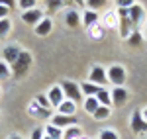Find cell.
<instances>
[{"instance_id": "1f68e13d", "label": "cell", "mask_w": 147, "mask_h": 139, "mask_svg": "<svg viewBox=\"0 0 147 139\" xmlns=\"http://www.w3.org/2000/svg\"><path fill=\"white\" fill-rule=\"evenodd\" d=\"M98 139H120V135L114 129H102L100 133H98Z\"/></svg>"}, {"instance_id": "7c38bea8", "label": "cell", "mask_w": 147, "mask_h": 139, "mask_svg": "<svg viewBox=\"0 0 147 139\" xmlns=\"http://www.w3.org/2000/svg\"><path fill=\"white\" fill-rule=\"evenodd\" d=\"M129 20H131V24H134V28L137 30V26L145 20V8L141 6V4H134L131 8H129Z\"/></svg>"}, {"instance_id": "f1b7e54d", "label": "cell", "mask_w": 147, "mask_h": 139, "mask_svg": "<svg viewBox=\"0 0 147 139\" xmlns=\"http://www.w3.org/2000/svg\"><path fill=\"white\" fill-rule=\"evenodd\" d=\"M125 41H127V43H129L131 47H139L141 43H143V37H141V34H139V32L136 30V32H134V34L129 35V37H127Z\"/></svg>"}, {"instance_id": "44dd1931", "label": "cell", "mask_w": 147, "mask_h": 139, "mask_svg": "<svg viewBox=\"0 0 147 139\" xmlns=\"http://www.w3.org/2000/svg\"><path fill=\"white\" fill-rule=\"evenodd\" d=\"M98 100H96V96H88V98H84L82 100V110L88 114V116H92L94 112H96V108H98Z\"/></svg>"}, {"instance_id": "7bdbcfd3", "label": "cell", "mask_w": 147, "mask_h": 139, "mask_svg": "<svg viewBox=\"0 0 147 139\" xmlns=\"http://www.w3.org/2000/svg\"><path fill=\"white\" fill-rule=\"evenodd\" d=\"M141 139H147V137H141Z\"/></svg>"}, {"instance_id": "e0dca14e", "label": "cell", "mask_w": 147, "mask_h": 139, "mask_svg": "<svg viewBox=\"0 0 147 139\" xmlns=\"http://www.w3.org/2000/svg\"><path fill=\"white\" fill-rule=\"evenodd\" d=\"M77 110H79V104L73 100H67V98L57 106V114H63V116H75Z\"/></svg>"}, {"instance_id": "5b68a950", "label": "cell", "mask_w": 147, "mask_h": 139, "mask_svg": "<svg viewBox=\"0 0 147 139\" xmlns=\"http://www.w3.org/2000/svg\"><path fill=\"white\" fill-rule=\"evenodd\" d=\"M49 122L59 129H67V128H71V126H79V124H77V122H79L77 116H63V114H53Z\"/></svg>"}, {"instance_id": "4fadbf2b", "label": "cell", "mask_w": 147, "mask_h": 139, "mask_svg": "<svg viewBox=\"0 0 147 139\" xmlns=\"http://www.w3.org/2000/svg\"><path fill=\"white\" fill-rule=\"evenodd\" d=\"M28 114H30L32 118H37V120H45V118H49V120H51V116H53V114H51V110L41 108V106L37 104L35 100H34L30 106H28Z\"/></svg>"}, {"instance_id": "d4e9b609", "label": "cell", "mask_w": 147, "mask_h": 139, "mask_svg": "<svg viewBox=\"0 0 147 139\" xmlns=\"http://www.w3.org/2000/svg\"><path fill=\"white\" fill-rule=\"evenodd\" d=\"M45 4L49 12H57L61 8H65V6H69V4H73V0H45Z\"/></svg>"}, {"instance_id": "5bb4252c", "label": "cell", "mask_w": 147, "mask_h": 139, "mask_svg": "<svg viewBox=\"0 0 147 139\" xmlns=\"http://www.w3.org/2000/svg\"><path fill=\"white\" fill-rule=\"evenodd\" d=\"M80 24H82L84 28H90V26H94V24H100V14L88 10V8H84V10L80 12Z\"/></svg>"}, {"instance_id": "74e56055", "label": "cell", "mask_w": 147, "mask_h": 139, "mask_svg": "<svg viewBox=\"0 0 147 139\" xmlns=\"http://www.w3.org/2000/svg\"><path fill=\"white\" fill-rule=\"evenodd\" d=\"M139 114H141V118H143V122L147 124V108H143V110H139Z\"/></svg>"}, {"instance_id": "60d3db41", "label": "cell", "mask_w": 147, "mask_h": 139, "mask_svg": "<svg viewBox=\"0 0 147 139\" xmlns=\"http://www.w3.org/2000/svg\"><path fill=\"white\" fill-rule=\"evenodd\" d=\"M43 139H51V137H47V135H45V133H43Z\"/></svg>"}, {"instance_id": "484cf974", "label": "cell", "mask_w": 147, "mask_h": 139, "mask_svg": "<svg viewBox=\"0 0 147 139\" xmlns=\"http://www.w3.org/2000/svg\"><path fill=\"white\" fill-rule=\"evenodd\" d=\"M43 133L51 139H63V129L55 128L53 124H47V128H43Z\"/></svg>"}, {"instance_id": "d6a6232c", "label": "cell", "mask_w": 147, "mask_h": 139, "mask_svg": "<svg viewBox=\"0 0 147 139\" xmlns=\"http://www.w3.org/2000/svg\"><path fill=\"white\" fill-rule=\"evenodd\" d=\"M35 102L41 106V108H45V110H51V104H49L45 94H37V96H35Z\"/></svg>"}, {"instance_id": "8d00e7d4", "label": "cell", "mask_w": 147, "mask_h": 139, "mask_svg": "<svg viewBox=\"0 0 147 139\" xmlns=\"http://www.w3.org/2000/svg\"><path fill=\"white\" fill-rule=\"evenodd\" d=\"M0 4H2V6H6V8H14V4H16V0H0Z\"/></svg>"}, {"instance_id": "f546056e", "label": "cell", "mask_w": 147, "mask_h": 139, "mask_svg": "<svg viewBox=\"0 0 147 139\" xmlns=\"http://www.w3.org/2000/svg\"><path fill=\"white\" fill-rule=\"evenodd\" d=\"M10 30H12V24L8 18H4V20H0V39H4L6 35L10 34Z\"/></svg>"}, {"instance_id": "d6986e66", "label": "cell", "mask_w": 147, "mask_h": 139, "mask_svg": "<svg viewBox=\"0 0 147 139\" xmlns=\"http://www.w3.org/2000/svg\"><path fill=\"white\" fill-rule=\"evenodd\" d=\"M86 34H88V37L94 39V41H102L104 35H106V30L102 28L100 24H94V26H90V28H86Z\"/></svg>"}, {"instance_id": "7402d4cb", "label": "cell", "mask_w": 147, "mask_h": 139, "mask_svg": "<svg viewBox=\"0 0 147 139\" xmlns=\"http://www.w3.org/2000/svg\"><path fill=\"white\" fill-rule=\"evenodd\" d=\"M84 135L80 126H71V128L63 129V139H80Z\"/></svg>"}, {"instance_id": "ab89813d", "label": "cell", "mask_w": 147, "mask_h": 139, "mask_svg": "<svg viewBox=\"0 0 147 139\" xmlns=\"http://www.w3.org/2000/svg\"><path fill=\"white\" fill-rule=\"evenodd\" d=\"M8 139H24L22 135H18V133H12V135H8Z\"/></svg>"}, {"instance_id": "ee69618b", "label": "cell", "mask_w": 147, "mask_h": 139, "mask_svg": "<svg viewBox=\"0 0 147 139\" xmlns=\"http://www.w3.org/2000/svg\"><path fill=\"white\" fill-rule=\"evenodd\" d=\"M0 92H2V90H0Z\"/></svg>"}, {"instance_id": "8fae6325", "label": "cell", "mask_w": 147, "mask_h": 139, "mask_svg": "<svg viewBox=\"0 0 147 139\" xmlns=\"http://www.w3.org/2000/svg\"><path fill=\"white\" fill-rule=\"evenodd\" d=\"M20 53H22V49H20L18 45H6V47H4V51H2V61H6V63L12 67V65L18 61Z\"/></svg>"}, {"instance_id": "603a6c76", "label": "cell", "mask_w": 147, "mask_h": 139, "mask_svg": "<svg viewBox=\"0 0 147 139\" xmlns=\"http://www.w3.org/2000/svg\"><path fill=\"white\" fill-rule=\"evenodd\" d=\"M96 100H98V104L100 106H110L112 104V96H110V90L106 88V86H102L98 94H96Z\"/></svg>"}, {"instance_id": "8992f818", "label": "cell", "mask_w": 147, "mask_h": 139, "mask_svg": "<svg viewBox=\"0 0 147 139\" xmlns=\"http://www.w3.org/2000/svg\"><path fill=\"white\" fill-rule=\"evenodd\" d=\"M43 18H45V12L41 10V8H34V10L22 12V22L28 24V26H32V28H35Z\"/></svg>"}, {"instance_id": "30bf717a", "label": "cell", "mask_w": 147, "mask_h": 139, "mask_svg": "<svg viewBox=\"0 0 147 139\" xmlns=\"http://www.w3.org/2000/svg\"><path fill=\"white\" fill-rule=\"evenodd\" d=\"M118 18H120V26H118L120 37H122V39H127L129 35L136 32V28H134V24L129 20V16H118Z\"/></svg>"}, {"instance_id": "3957f363", "label": "cell", "mask_w": 147, "mask_h": 139, "mask_svg": "<svg viewBox=\"0 0 147 139\" xmlns=\"http://www.w3.org/2000/svg\"><path fill=\"white\" fill-rule=\"evenodd\" d=\"M61 88H63V94H65L67 100H73V102H77V104L82 100V92H80V86L77 84V82L63 81L61 82Z\"/></svg>"}, {"instance_id": "f35d334b", "label": "cell", "mask_w": 147, "mask_h": 139, "mask_svg": "<svg viewBox=\"0 0 147 139\" xmlns=\"http://www.w3.org/2000/svg\"><path fill=\"white\" fill-rule=\"evenodd\" d=\"M73 2H75V4H77V6H80V8H82V10H84V0H73Z\"/></svg>"}, {"instance_id": "d590c367", "label": "cell", "mask_w": 147, "mask_h": 139, "mask_svg": "<svg viewBox=\"0 0 147 139\" xmlns=\"http://www.w3.org/2000/svg\"><path fill=\"white\" fill-rule=\"evenodd\" d=\"M8 14H10V8H6V6H2V4H0V20L8 18Z\"/></svg>"}, {"instance_id": "ac0fdd59", "label": "cell", "mask_w": 147, "mask_h": 139, "mask_svg": "<svg viewBox=\"0 0 147 139\" xmlns=\"http://www.w3.org/2000/svg\"><path fill=\"white\" fill-rule=\"evenodd\" d=\"M63 18H65V24H67L69 28H79V24H80V14H79V10H75V8H67Z\"/></svg>"}, {"instance_id": "4dcf8cb0", "label": "cell", "mask_w": 147, "mask_h": 139, "mask_svg": "<svg viewBox=\"0 0 147 139\" xmlns=\"http://www.w3.org/2000/svg\"><path fill=\"white\" fill-rule=\"evenodd\" d=\"M18 6L22 12L34 10V8H37V0H18Z\"/></svg>"}, {"instance_id": "83f0119b", "label": "cell", "mask_w": 147, "mask_h": 139, "mask_svg": "<svg viewBox=\"0 0 147 139\" xmlns=\"http://www.w3.org/2000/svg\"><path fill=\"white\" fill-rule=\"evenodd\" d=\"M12 77V67L6 63V61H2L0 59V82L2 81H8Z\"/></svg>"}, {"instance_id": "cb8c5ba5", "label": "cell", "mask_w": 147, "mask_h": 139, "mask_svg": "<svg viewBox=\"0 0 147 139\" xmlns=\"http://www.w3.org/2000/svg\"><path fill=\"white\" fill-rule=\"evenodd\" d=\"M108 6V0H84V8L92 12H100Z\"/></svg>"}, {"instance_id": "52a82bcc", "label": "cell", "mask_w": 147, "mask_h": 139, "mask_svg": "<svg viewBox=\"0 0 147 139\" xmlns=\"http://www.w3.org/2000/svg\"><path fill=\"white\" fill-rule=\"evenodd\" d=\"M110 96H112V106H124L129 100V90L125 86H112Z\"/></svg>"}, {"instance_id": "7a4b0ae2", "label": "cell", "mask_w": 147, "mask_h": 139, "mask_svg": "<svg viewBox=\"0 0 147 139\" xmlns=\"http://www.w3.org/2000/svg\"><path fill=\"white\" fill-rule=\"evenodd\" d=\"M106 75H108V82L112 86H124L125 79H127V73L122 65H112L110 69H106Z\"/></svg>"}, {"instance_id": "836d02e7", "label": "cell", "mask_w": 147, "mask_h": 139, "mask_svg": "<svg viewBox=\"0 0 147 139\" xmlns=\"http://www.w3.org/2000/svg\"><path fill=\"white\" fill-rule=\"evenodd\" d=\"M136 4V0H116V8H131Z\"/></svg>"}, {"instance_id": "9c48e42d", "label": "cell", "mask_w": 147, "mask_h": 139, "mask_svg": "<svg viewBox=\"0 0 147 139\" xmlns=\"http://www.w3.org/2000/svg\"><path fill=\"white\" fill-rule=\"evenodd\" d=\"M47 100H49V104L51 108H57V106L61 104L63 100H65V94H63V88H61V84H53L49 90H47Z\"/></svg>"}, {"instance_id": "b9f144b4", "label": "cell", "mask_w": 147, "mask_h": 139, "mask_svg": "<svg viewBox=\"0 0 147 139\" xmlns=\"http://www.w3.org/2000/svg\"><path fill=\"white\" fill-rule=\"evenodd\" d=\"M80 139H88V137H84V135H82V137H80Z\"/></svg>"}, {"instance_id": "277c9868", "label": "cell", "mask_w": 147, "mask_h": 139, "mask_svg": "<svg viewBox=\"0 0 147 139\" xmlns=\"http://www.w3.org/2000/svg\"><path fill=\"white\" fill-rule=\"evenodd\" d=\"M88 82L98 84V86H106V84H108V75H106V69H104V67H100V65H94V67L88 71Z\"/></svg>"}, {"instance_id": "2e32d148", "label": "cell", "mask_w": 147, "mask_h": 139, "mask_svg": "<svg viewBox=\"0 0 147 139\" xmlns=\"http://www.w3.org/2000/svg\"><path fill=\"white\" fill-rule=\"evenodd\" d=\"M131 131L137 133V135H143V133L147 131V124L143 122V118H141V114H139V110H136L134 116H131Z\"/></svg>"}, {"instance_id": "6da1fadb", "label": "cell", "mask_w": 147, "mask_h": 139, "mask_svg": "<svg viewBox=\"0 0 147 139\" xmlns=\"http://www.w3.org/2000/svg\"><path fill=\"white\" fill-rule=\"evenodd\" d=\"M32 61H34L32 53H30V51H24V49H22V53H20L18 61L12 65V77H16V79H24V77L28 75L30 67H32Z\"/></svg>"}, {"instance_id": "4316f807", "label": "cell", "mask_w": 147, "mask_h": 139, "mask_svg": "<svg viewBox=\"0 0 147 139\" xmlns=\"http://www.w3.org/2000/svg\"><path fill=\"white\" fill-rule=\"evenodd\" d=\"M110 114H112V108H110V106H98V108H96V112L92 114V118H94V120H98V122H102V120L110 118Z\"/></svg>"}, {"instance_id": "ba28073f", "label": "cell", "mask_w": 147, "mask_h": 139, "mask_svg": "<svg viewBox=\"0 0 147 139\" xmlns=\"http://www.w3.org/2000/svg\"><path fill=\"white\" fill-rule=\"evenodd\" d=\"M100 26L104 28V30H118V26H120V18H118L116 10L104 12V14L100 16Z\"/></svg>"}, {"instance_id": "ffe728a7", "label": "cell", "mask_w": 147, "mask_h": 139, "mask_svg": "<svg viewBox=\"0 0 147 139\" xmlns=\"http://www.w3.org/2000/svg\"><path fill=\"white\" fill-rule=\"evenodd\" d=\"M80 86V92H82V96L84 98H88V96H96L98 94V90H100L102 86H98V84H92V82H80L79 84Z\"/></svg>"}, {"instance_id": "e575fe53", "label": "cell", "mask_w": 147, "mask_h": 139, "mask_svg": "<svg viewBox=\"0 0 147 139\" xmlns=\"http://www.w3.org/2000/svg\"><path fill=\"white\" fill-rule=\"evenodd\" d=\"M30 139H43V128H35L32 131V137Z\"/></svg>"}, {"instance_id": "9a60e30c", "label": "cell", "mask_w": 147, "mask_h": 139, "mask_svg": "<svg viewBox=\"0 0 147 139\" xmlns=\"http://www.w3.org/2000/svg\"><path fill=\"white\" fill-rule=\"evenodd\" d=\"M34 32H35V35H39V37L49 35L51 32H53V20H51L49 16H45V18H43V20L34 28Z\"/></svg>"}]
</instances>
